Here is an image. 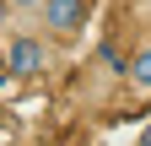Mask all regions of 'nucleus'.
<instances>
[{
    "label": "nucleus",
    "instance_id": "f03ea898",
    "mask_svg": "<svg viewBox=\"0 0 151 146\" xmlns=\"http://www.w3.org/2000/svg\"><path fill=\"white\" fill-rule=\"evenodd\" d=\"M6 70L16 81H32L49 70V43L38 38V33H11L6 38Z\"/></svg>",
    "mask_w": 151,
    "mask_h": 146
},
{
    "label": "nucleus",
    "instance_id": "7ed1b4c3",
    "mask_svg": "<svg viewBox=\"0 0 151 146\" xmlns=\"http://www.w3.org/2000/svg\"><path fill=\"white\" fill-rule=\"evenodd\" d=\"M124 76H129V87H135V92H146V98H151V43H140L135 54H129Z\"/></svg>",
    "mask_w": 151,
    "mask_h": 146
},
{
    "label": "nucleus",
    "instance_id": "39448f33",
    "mask_svg": "<svg viewBox=\"0 0 151 146\" xmlns=\"http://www.w3.org/2000/svg\"><path fill=\"white\" fill-rule=\"evenodd\" d=\"M140 146H151V130H146V135H140Z\"/></svg>",
    "mask_w": 151,
    "mask_h": 146
},
{
    "label": "nucleus",
    "instance_id": "20e7f679",
    "mask_svg": "<svg viewBox=\"0 0 151 146\" xmlns=\"http://www.w3.org/2000/svg\"><path fill=\"white\" fill-rule=\"evenodd\" d=\"M6 6H16V11H38L43 0H6Z\"/></svg>",
    "mask_w": 151,
    "mask_h": 146
},
{
    "label": "nucleus",
    "instance_id": "f257e3e1",
    "mask_svg": "<svg viewBox=\"0 0 151 146\" xmlns=\"http://www.w3.org/2000/svg\"><path fill=\"white\" fill-rule=\"evenodd\" d=\"M38 16H43V38L70 43V38H81V27L92 16V0H43Z\"/></svg>",
    "mask_w": 151,
    "mask_h": 146
}]
</instances>
